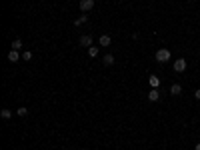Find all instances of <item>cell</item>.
<instances>
[{
  "label": "cell",
  "instance_id": "obj_11",
  "mask_svg": "<svg viewBox=\"0 0 200 150\" xmlns=\"http://www.w3.org/2000/svg\"><path fill=\"white\" fill-rule=\"evenodd\" d=\"M102 62H104V66H112L114 64V56L112 54H106L104 58H102Z\"/></svg>",
  "mask_w": 200,
  "mask_h": 150
},
{
  "label": "cell",
  "instance_id": "obj_1",
  "mask_svg": "<svg viewBox=\"0 0 200 150\" xmlns=\"http://www.w3.org/2000/svg\"><path fill=\"white\" fill-rule=\"evenodd\" d=\"M156 60L158 62H168L170 60V50H166V48H160V50H156Z\"/></svg>",
  "mask_w": 200,
  "mask_h": 150
},
{
  "label": "cell",
  "instance_id": "obj_15",
  "mask_svg": "<svg viewBox=\"0 0 200 150\" xmlns=\"http://www.w3.org/2000/svg\"><path fill=\"white\" fill-rule=\"evenodd\" d=\"M16 114H18V116H22V118H24V116H26V114H28V108H24V106H20V108H18V110H16Z\"/></svg>",
  "mask_w": 200,
  "mask_h": 150
},
{
  "label": "cell",
  "instance_id": "obj_6",
  "mask_svg": "<svg viewBox=\"0 0 200 150\" xmlns=\"http://www.w3.org/2000/svg\"><path fill=\"white\" fill-rule=\"evenodd\" d=\"M86 20H88V14H86V12H82V14L78 16L76 20H74V26H82V24H86Z\"/></svg>",
  "mask_w": 200,
  "mask_h": 150
},
{
  "label": "cell",
  "instance_id": "obj_2",
  "mask_svg": "<svg viewBox=\"0 0 200 150\" xmlns=\"http://www.w3.org/2000/svg\"><path fill=\"white\" fill-rule=\"evenodd\" d=\"M94 8V0H80V10L82 12H90Z\"/></svg>",
  "mask_w": 200,
  "mask_h": 150
},
{
  "label": "cell",
  "instance_id": "obj_7",
  "mask_svg": "<svg viewBox=\"0 0 200 150\" xmlns=\"http://www.w3.org/2000/svg\"><path fill=\"white\" fill-rule=\"evenodd\" d=\"M8 60H10V62H18V60H20L18 50H10V52H8Z\"/></svg>",
  "mask_w": 200,
  "mask_h": 150
},
{
  "label": "cell",
  "instance_id": "obj_18",
  "mask_svg": "<svg viewBox=\"0 0 200 150\" xmlns=\"http://www.w3.org/2000/svg\"><path fill=\"white\" fill-rule=\"evenodd\" d=\"M194 150H200V142H198V144H196V148Z\"/></svg>",
  "mask_w": 200,
  "mask_h": 150
},
{
  "label": "cell",
  "instance_id": "obj_16",
  "mask_svg": "<svg viewBox=\"0 0 200 150\" xmlns=\"http://www.w3.org/2000/svg\"><path fill=\"white\" fill-rule=\"evenodd\" d=\"M22 60H32V52H30V50H26V52L22 54Z\"/></svg>",
  "mask_w": 200,
  "mask_h": 150
},
{
  "label": "cell",
  "instance_id": "obj_10",
  "mask_svg": "<svg viewBox=\"0 0 200 150\" xmlns=\"http://www.w3.org/2000/svg\"><path fill=\"white\" fill-rule=\"evenodd\" d=\"M180 92H182V86H180V84H172V86H170V94H172V96H178Z\"/></svg>",
  "mask_w": 200,
  "mask_h": 150
},
{
  "label": "cell",
  "instance_id": "obj_14",
  "mask_svg": "<svg viewBox=\"0 0 200 150\" xmlns=\"http://www.w3.org/2000/svg\"><path fill=\"white\" fill-rule=\"evenodd\" d=\"M20 48H22V40L16 38L14 42H12V50H20Z\"/></svg>",
  "mask_w": 200,
  "mask_h": 150
},
{
  "label": "cell",
  "instance_id": "obj_8",
  "mask_svg": "<svg viewBox=\"0 0 200 150\" xmlns=\"http://www.w3.org/2000/svg\"><path fill=\"white\" fill-rule=\"evenodd\" d=\"M148 84H150L152 88H160V78H158V76H150V78H148Z\"/></svg>",
  "mask_w": 200,
  "mask_h": 150
},
{
  "label": "cell",
  "instance_id": "obj_5",
  "mask_svg": "<svg viewBox=\"0 0 200 150\" xmlns=\"http://www.w3.org/2000/svg\"><path fill=\"white\" fill-rule=\"evenodd\" d=\"M158 98H160V92H158V88H152V90L148 92V100H150V102H156Z\"/></svg>",
  "mask_w": 200,
  "mask_h": 150
},
{
  "label": "cell",
  "instance_id": "obj_13",
  "mask_svg": "<svg viewBox=\"0 0 200 150\" xmlns=\"http://www.w3.org/2000/svg\"><path fill=\"white\" fill-rule=\"evenodd\" d=\"M88 56H90V58H96V56H98V46H90V48H88Z\"/></svg>",
  "mask_w": 200,
  "mask_h": 150
},
{
  "label": "cell",
  "instance_id": "obj_17",
  "mask_svg": "<svg viewBox=\"0 0 200 150\" xmlns=\"http://www.w3.org/2000/svg\"><path fill=\"white\" fill-rule=\"evenodd\" d=\"M194 98H198V100H200V88H196V90H194Z\"/></svg>",
  "mask_w": 200,
  "mask_h": 150
},
{
  "label": "cell",
  "instance_id": "obj_9",
  "mask_svg": "<svg viewBox=\"0 0 200 150\" xmlns=\"http://www.w3.org/2000/svg\"><path fill=\"white\" fill-rule=\"evenodd\" d=\"M98 42H100V46H110V42H112V40H110V36H108V34H102Z\"/></svg>",
  "mask_w": 200,
  "mask_h": 150
},
{
  "label": "cell",
  "instance_id": "obj_4",
  "mask_svg": "<svg viewBox=\"0 0 200 150\" xmlns=\"http://www.w3.org/2000/svg\"><path fill=\"white\" fill-rule=\"evenodd\" d=\"M174 70H176V72H184V70H186V60L184 58L174 60Z\"/></svg>",
  "mask_w": 200,
  "mask_h": 150
},
{
  "label": "cell",
  "instance_id": "obj_3",
  "mask_svg": "<svg viewBox=\"0 0 200 150\" xmlns=\"http://www.w3.org/2000/svg\"><path fill=\"white\" fill-rule=\"evenodd\" d=\"M78 42H80L82 48H90V46H92V36L84 34V36H80V40H78Z\"/></svg>",
  "mask_w": 200,
  "mask_h": 150
},
{
  "label": "cell",
  "instance_id": "obj_12",
  "mask_svg": "<svg viewBox=\"0 0 200 150\" xmlns=\"http://www.w3.org/2000/svg\"><path fill=\"white\" fill-rule=\"evenodd\" d=\"M0 116L4 118V120H8V118H12V110H10V108H2V110H0Z\"/></svg>",
  "mask_w": 200,
  "mask_h": 150
}]
</instances>
